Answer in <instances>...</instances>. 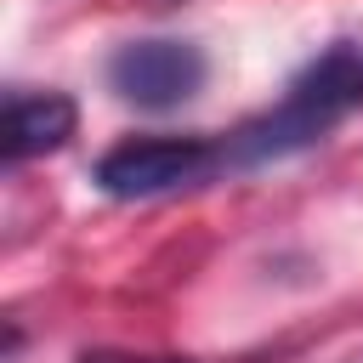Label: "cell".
Instances as JSON below:
<instances>
[{"label": "cell", "instance_id": "6da1fadb", "mask_svg": "<svg viewBox=\"0 0 363 363\" xmlns=\"http://www.w3.org/2000/svg\"><path fill=\"white\" fill-rule=\"evenodd\" d=\"M352 108H363V51H357V45H335L323 62H312V68L289 85V96H284L272 113L250 119V125L233 136L227 159H233V164H261V159L301 153V147L323 142Z\"/></svg>", "mask_w": 363, "mask_h": 363}, {"label": "cell", "instance_id": "7a4b0ae2", "mask_svg": "<svg viewBox=\"0 0 363 363\" xmlns=\"http://www.w3.org/2000/svg\"><path fill=\"white\" fill-rule=\"evenodd\" d=\"M221 159L227 153H216L204 136H142V142H119L113 153H102L96 187L108 199H159V193L204 182Z\"/></svg>", "mask_w": 363, "mask_h": 363}, {"label": "cell", "instance_id": "3957f363", "mask_svg": "<svg viewBox=\"0 0 363 363\" xmlns=\"http://www.w3.org/2000/svg\"><path fill=\"white\" fill-rule=\"evenodd\" d=\"M204 74H210V62L187 40H130L108 62L113 96L136 102V108H182L187 96H199Z\"/></svg>", "mask_w": 363, "mask_h": 363}, {"label": "cell", "instance_id": "277c9868", "mask_svg": "<svg viewBox=\"0 0 363 363\" xmlns=\"http://www.w3.org/2000/svg\"><path fill=\"white\" fill-rule=\"evenodd\" d=\"M79 125V108L62 96V91H40V96H11L6 102V159L23 164V159H40V153H57Z\"/></svg>", "mask_w": 363, "mask_h": 363}, {"label": "cell", "instance_id": "5b68a950", "mask_svg": "<svg viewBox=\"0 0 363 363\" xmlns=\"http://www.w3.org/2000/svg\"><path fill=\"white\" fill-rule=\"evenodd\" d=\"M79 363H187V357H142V352H85Z\"/></svg>", "mask_w": 363, "mask_h": 363}]
</instances>
